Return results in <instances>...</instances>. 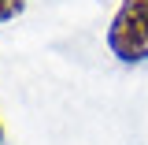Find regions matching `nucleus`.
<instances>
[{
  "instance_id": "obj_3",
  "label": "nucleus",
  "mask_w": 148,
  "mask_h": 145,
  "mask_svg": "<svg viewBox=\"0 0 148 145\" xmlns=\"http://www.w3.org/2000/svg\"><path fill=\"white\" fill-rule=\"evenodd\" d=\"M4 138H8V130H4V119H0V145H4Z\"/></svg>"
},
{
  "instance_id": "obj_1",
  "label": "nucleus",
  "mask_w": 148,
  "mask_h": 145,
  "mask_svg": "<svg viewBox=\"0 0 148 145\" xmlns=\"http://www.w3.org/2000/svg\"><path fill=\"white\" fill-rule=\"evenodd\" d=\"M108 52L122 67L148 63V0H119V11L104 30Z\"/></svg>"
},
{
  "instance_id": "obj_2",
  "label": "nucleus",
  "mask_w": 148,
  "mask_h": 145,
  "mask_svg": "<svg viewBox=\"0 0 148 145\" xmlns=\"http://www.w3.org/2000/svg\"><path fill=\"white\" fill-rule=\"evenodd\" d=\"M18 15H26V0H0V26L15 22Z\"/></svg>"
}]
</instances>
